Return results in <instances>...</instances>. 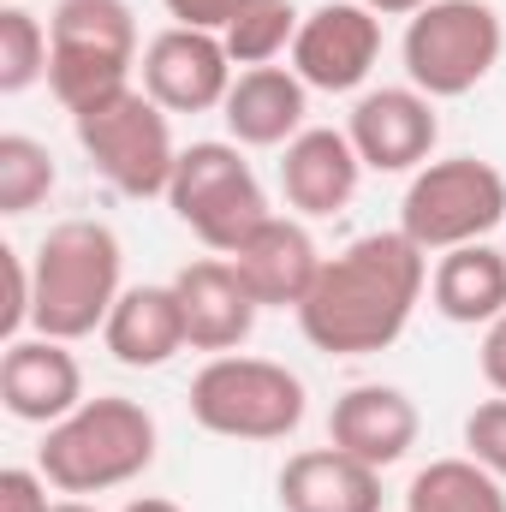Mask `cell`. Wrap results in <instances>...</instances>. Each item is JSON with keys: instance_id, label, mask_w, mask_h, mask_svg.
I'll return each instance as SVG.
<instances>
[{"instance_id": "1", "label": "cell", "mask_w": 506, "mask_h": 512, "mask_svg": "<svg viewBox=\"0 0 506 512\" xmlns=\"http://www.w3.org/2000/svg\"><path fill=\"white\" fill-rule=\"evenodd\" d=\"M429 286V256L405 233H364L340 256L322 262L310 298L292 310L304 340L328 358H376L387 352Z\"/></svg>"}, {"instance_id": "2", "label": "cell", "mask_w": 506, "mask_h": 512, "mask_svg": "<svg viewBox=\"0 0 506 512\" xmlns=\"http://www.w3.org/2000/svg\"><path fill=\"white\" fill-rule=\"evenodd\" d=\"M36 274V310L30 328L48 340H84L108 328L120 292H126V251L108 221H60L30 256Z\"/></svg>"}, {"instance_id": "3", "label": "cell", "mask_w": 506, "mask_h": 512, "mask_svg": "<svg viewBox=\"0 0 506 512\" xmlns=\"http://www.w3.org/2000/svg\"><path fill=\"white\" fill-rule=\"evenodd\" d=\"M155 447H161L155 417L126 393H102L42 435L36 465L60 495H108L155 465Z\"/></svg>"}, {"instance_id": "4", "label": "cell", "mask_w": 506, "mask_h": 512, "mask_svg": "<svg viewBox=\"0 0 506 512\" xmlns=\"http://www.w3.org/2000/svg\"><path fill=\"white\" fill-rule=\"evenodd\" d=\"M506 221V173L483 155H447L411 173L399 197V233L423 256L483 245Z\"/></svg>"}, {"instance_id": "5", "label": "cell", "mask_w": 506, "mask_h": 512, "mask_svg": "<svg viewBox=\"0 0 506 512\" xmlns=\"http://www.w3.org/2000/svg\"><path fill=\"white\" fill-rule=\"evenodd\" d=\"M304 411H310L304 382L274 358L221 352L191 376V417L221 441H286L304 423Z\"/></svg>"}, {"instance_id": "6", "label": "cell", "mask_w": 506, "mask_h": 512, "mask_svg": "<svg viewBox=\"0 0 506 512\" xmlns=\"http://www.w3.org/2000/svg\"><path fill=\"white\" fill-rule=\"evenodd\" d=\"M501 48L506 30L489 0H429L417 18H405V36H399L405 78L429 102L471 96L501 66Z\"/></svg>"}, {"instance_id": "7", "label": "cell", "mask_w": 506, "mask_h": 512, "mask_svg": "<svg viewBox=\"0 0 506 512\" xmlns=\"http://www.w3.org/2000/svg\"><path fill=\"white\" fill-rule=\"evenodd\" d=\"M167 203H173L179 227H191L215 256H233L274 215L256 167L239 155V143H221V137H203V143L179 149Z\"/></svg>"}, {"instance_id": "8", "label": "cell", "mask_w": 506, "mask_h": 512, "mask_svg": "<svg viewBox=\"0 0 506 512\" xmlns=\"http://www.w3.org/2000/svg\"><path fill=\"white\" fill-rule=\"evenodd\" d=\"M173 114L143 90L131 84L114 102L78 114V143L90 155V167L120 191V197H167L173 185V167H179V143H173Z\"/></svg>"}, {"instance_id": "9", "label": "cell", "mask_w": 506, "mask_h": 512, "mask_svg": "<svg viewBox=\"0 0 506 512\" xmlns=\"http://www.w3.org/2000/svg\"><path fill=\"white\" fill-rule=\"evenodd\" d=\"M381 60V18L364 0H322L316 12H304L298 42H292V72L310 90L346 96L358 90Z\"/></svg>"}, {"instance_id": "10", "label": "cell", "mask_w": 506, "mask_h": 512, "mask_svg": "<svg viewBox=\"0 0 506 512\" xmlns=\"http://www.w3.org/2000/svg\"><path fill=\"white\" fill-rule=\"evenodd\" d=\"M143 90L167 108V114H209V108H227V90H233V54L215 30H185V24H167L143 60Z\"/></svg>"}, {"instance_id": "11", "label": "cell", "mask_w": 506, "mask_h": 512, "mask_svg": "<svg viewBox=\"0 0 506 512\" xmlns=\"http://www.w3.org/2000/svg\"><path fill=\"white\" fill-rule=\"evenodd\" d=\"M346 137H352L364 173H417L435 155L441 120H435V102L423 90L381 84V90H364L358 96V108L346 120Z\"/></svg>"}, {"instance_id": "12", "label": "cell", "mask_w": 506, "mask_h": 512, "mask_svg": "<svg viewBox=\"0 0 506 512\" xmlns=\"http://www.w3.org/2000/svg\"><path fill=\"white\" fill-rule=\"evenodd\" d=\"M0 405H6V417L36 423V429H54L60 417H72L84 405V370H78L72 346L48 340V334L6 340V352H0Z\"/></svg>"}, {"instance_id": "13", "label": "cell", "mask_w": 506, "mask_h": 512, "mask_svg": "<svg viewBox=\"0 0 506 512\" xmlns=\"http://www.w3.org/2000/svg\"><path fill=\"white\" fill-rule=\"evenodd\" d=\"M173 292H179V310H185V340L191 352H239L256 328V304L251 286L239 280V268L227 256H197L173 274Z\"/></svg>"}, {"instance_id": "14", "label": "cell", "mask_w": 506, "mask_h": 512, "mask_svg": "<svg viewBox=\"0 0 506 512\" xmlns=\"http://www.w3.org/2000/svg\"><path fill=\"white\" fill-rule=\"evenodd\" d=\"M417 429H423V417H417L411 393H405V387H387V382L346 387V393L334 399V411H328V441H334L340 453L376 465V471L399 465V459L417 447Z\"/></svg>"}, {"instance_id": "15", "label": "cell", "mask_w": 506, "mask_h": 512, "mask_svg": "<svg viewBox=\"0 0 506 512\" xmlns=\"http://www.w3.org/2000/svg\"><path fill=\"white\" fill-rule=\"evenodd\" d=\"M227 262L239 268V280L251 286V298L262 310H298L310 298V286H316V274H322L328 256L316 251V239H310L304 221L268 215Z\"/></svg>"}, {"instance_id": "16", "label": "cell", "mask_w": 506, "mask_h": 512, "mask_svg": "<svg viewBox=\"0 0 506 512\" xmlns=\"http://www.w3.org/2000/svg\"><path fill=\"white\" fill-rule=\"evenodd\" d=\"M364 185V161L352 149V137L334 126H304L286 155H280V191L304 221H328L340 215Z\"/></svg>"}, {"instance_id": "17", "label": "cell", "mask_w": 506, "mask_h": 512, "mask_svg": "<svg viewBox=\"0 0 506 512\" xmlns=\"http://www.w3.org/2000/svg\"><path fill=\"white\" fill-rule=\"evenodd\" d=\"M280 512H381V471L328 447H304L274 477Z\"/></svg>"}, {"instance_id": "18", "label": "cell", "mask_w": 506, "mask_h": 512, "mask_svg": "<svg viewBox=\"0 0 506 512\" xmlns=\"http://www.w3.org/2000/svg\"><path fill=\"white\" fill-rule=\"evenodd\" d=\"M310 114V84L292 66H251L233 78L221 120L239 149H286Z\"/></svg>"}, {"instance_id": "19", "label": "cell", "mask_w": 506, "mask_h": 512, "mask_svg": "<svg viewBox=\"0 0 506 512\" xmlns=\"http://www.w3.org/2000/svg\"><path fill=\"white\" fill-rule=\"evenodd\" d=\"M102 346L126 370H161V364H173L191 346L173 280L167 286H126L120 304H114V316H108V328H102Z\"/></svg>"}, {"instance_id": "20", "label": "cell", "mask_w": 506, "mask_h": 512, "mask_svg": "<svg viewBox=\"0 0 506 512\" xmlns=\"http://www.w3.org/2000/svg\"><path fill=\"white\" fill-rule=\"evenodd\" d=\"M429 298L447 322H459V328L483 322L489 328L495 316H506V251H495L489 239L441 251L435 274H429Z\"/></svg>"}, {"instance_id": "21", "label": "cell", "mask_w": 506, "mask_h": 512, "mask_svg": "<svg viewBox=\"0 0 506 512\" xmlns=\"http://www.w3.org/2000/svg\"><path fill=\"white\" fill-rule=\"evenodd\" d=\"M48 42L54 54H96L137 66V18L126 0H60L48 12Z\"/></svg>"}, {"instance_id": "22", "label": "cell", "mask_w": 506, "mask_h": 512, "mask_svg": "<svg viewBox=\"0 0 506 512\" xmlns=\"http://www.w3.org/2000/svg\"><path fill=\"white\" fill-rule=\"evenodd\" d=\"M405 512H506V489L471 453L465 459H429L405 489Z\"/></svg>"}, {"instance_id": "23", "label": "cell", "mask_w": 506, "mask_h": 512, "mask_svg": "<svg viewBox=\"0 0 506 512\" xmlns=\"http://www.w3.org/2000/svg\"><path fill=\"white\" fill-rule=\"evenodd\" d=\"M298 12H292V0H245L239 6V18L221 30V42H227V54H233V66H274L292 42H298Z\"/></svg>"}, {"instance_id": "24", "label": "cell", "mask_w": 506, "mask_h": 512, "mask_svg": "<svg viewBox=\"0 0 506 512\" xmlns=\"http://www.w3.org/2000/svg\"><path fill=\"white\" fill-rule=\"evenodd\" d=\"M48 24L24 12L18 0H0V96H24L30 84L48 78Z\"/></svg>"}, {"instance_id": "25", "label": "cell", "mask_w": 506, "mask_h": 512, "mask_svg": "<svg viewBox=\"0 0 506 512\" xmlns=\"http://www.w3.org/2000/svg\"><path fill=\"white\" fill-rule=\"evenodd\" d=\"M54 155L48 143L24 137V131H6L0 137V215H30L36 203H48L54 191Z\"/></svg>"}, {"instance_id": "26", "label": "cell", "mask_w": 506, "mask_h": 512, "mask_svg": "<svg viewBox=\"0 0 506 512\" xmlns=\"http://www.w3.org/2000/svg\"><path fill=\"white\" fill-rule=\"evenodd\" d=\"M465 453L506 483V393L501 399H483V405L465 417Z\"/></svg>"}, {"instance_id": "27", "label": "cell", "mask_w": 506, "mask_h": 512, "mask_svg": "<svg viewBox=\"0 0 506 512\" xmlns=\"http://www.w3.org/2000/svg\"><path fill=\"white\" fill-rule=\"evenodd\" d=\"M0 268H6V310H0V334L6 340H24V328H30V310H36V274H30V262L24 251H0Z\"/></svg>"}, {"instance_id": "28", "label": "cell", "mask_w": 506, "mask_h": 512, "mask_svg": "<svg viewBox=\"0 0 506 512\" xmlns=\"http://www.w3.org/2000/svg\"><path fill=\"white\" fill-rule=\"evenodd\" d=\"M48 477H42V465H6L0 471V512H54L48 501Z\"/></svg>"}, {"instance_id": "29", "label": "cell", "mask_w": 506, "mask_h": 512, "mask_svg": "<svg viewBox=\"0 0 506 512\" xmlns=\"http://www.w3.org/2000/svg\"><path fill=\"white\" fill-rule=\"evenodd\" d=\"M161 6H167L173 24H185V30H215V36H221V30L239 18L245 0H161Z\"/></svg>"}, {"instance_id": "30", "label": "cell", "mask_w": 506, "mask_h": 512, "mask_svg": "<svg viewBox=\"0 0 506 512\" xmlns=\"http://www.w3.org/2000/svg\"><path fill=\"white\" fill-rule=\"evenodd\" d=\"M477 364H483V382L506 393V316H495L483 328V346H477Z\"/></svg>"}, {"instance_id": "31", "label": "cell", "mask_w": 506, "mask_h": 512, "mask_svg": "<svg viewBox=\"0 0 506 512\" xmlns=\"http://www.w3.org/2000/svg\"><path fill=\"white\" fill-rule=\"evenodd\" d=\"M364 6H370L376 18H417L429 0H364Z\"/></svg>"}, {"instance_id": "32", "label": "cell", "mask_w": 506, "mask_h": 512, "mask_svg": "<svg viewBox=\"0 0 506 512\" xmlns=\"http://www.w3.org/2000/svg\"><path fill=\"white\" fill-rule=\"evenodd\" d=\"M120 512H185L179 501H167V495H137V501H126Z\"/></svg>"}, {"instance_id": "33", "label": "cell", "mask_w": 506, "mask_h": 512, "mask_svg": "<svg viewBox=\"0 0 506 512\" xmlns=\"http://www.w3.org/2000/svg\"><path fill=\"white\" fill-rule=\"evenodd\" d=\"M54 512H96L90 501H54Z\"/></svg>"}]
</instances>
